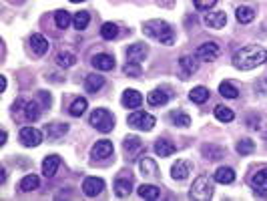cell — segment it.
Instances as JSON below:
<instances>
[{
	"mask_svg": "<svg viewBox=\"0 0 267 201\" xmlns=\"http://www.w3.org/2000/svg\"><path fill=\"white\" fill-rule=\"evenodd\" d=\"M58 167H61V157H58V155H48L42 161V175L44 177H54Z\"/></svg>",
	"mask_w": 267,
	"mask_h": 201,
	"instance_id": "17",
	"label": "cell"
},
{
	"mask_svg": "<svg viewBox=\"0 0 267 201\" xmlns=\"http://www.w3.org/2000/svg\"><path fill=\"white\" fill-rule=\"evenodd\" d=\"M38 97H40V103H42V107H50V103H52V97H50L46 91H40V93H38Z\"/></svg>",
	"mask_w": 267,
	"mask_h": 201,
	"instance_id": "44",
	"label": "cell"
},
{
	"mask_svg": "<svg viewBox=\"0 0 267 201\" xmlns=\"http://www.w3.org/2000/svg\"><path fill=\"white\" fill-rule=\"evenodd\" d=\"M201 151H203L205 159H209V161H217V159H221L225 155V149L223 147H217V145H203Z\"/></svg>",
	"mask_w": 267,
	"mask_h": 201,
	"instance_id": "33",
	"label": "cell"
},
{
	"mask_svg": "<svg viewBox=\"0 0 267 201\" xmlns=\"http://www.w3.org/2000/svg\"><path fill=\"white\" fill-rule=\"evenodd\" d=\"M137 193H139V197H141V199H149V201H155V199H159V195H161V189H159L157 185L143 183V185L137 189Z\"/></svg>",
	"mask_w": 267,
	"mask_h": 201,
	"instance_id": "23",
	"label": "cell"
},
{
	"mask_svg": "<svg viewBox=\"0 0 267 201\" xmlns=\"http://www.w3.org/2000/svg\"><path fill=\"white\" fill-rule=\"evenodd\" d=\"M31 48H33V52H35L37 56H42V54L48 52L50 44H48V40H46L42 35H33V37H31Z\"/></svg>",
	"mask_w": 267,
	"mask_h": 201,
	"instance_id": "19",
	"label": "cell"
},
{
	"mask_svg": "<svg viewBox=\"0 0 267 201\" xmlns=\"http://www.w3.org/2000/svg\"><path fill=\"white\" fill-rule=\"evenodd\" d=\"M131 191H133L131 177H129V179L118 177V179L114 181V193H116V197H129V195H131Z\"/></svg>",
	"mask_w": 267,
	"mask_h": 201,
	"instance_id": "25",
	"label": "cell"
},
{
	"mask_svg": "<svg viewBox=\"0 0 267 201\" xmlns=\"http://www.w3.org/2000/svg\"><path fill=\"white\" fill-rule=\"evenodd\" d=\"M67 131H69V125H67V123H52V125H46V129H44L46 137L52 139V141L65 137Z\"/></svg>",
	"mask_w": 267,
	"mask_h": 201,
	"instance_id": "22",
	"label": "cell"
},
{
	"mask_svg": "<svg viewBox=\"0 0 267 201\" xmlns=\"http://www.w3.org/2000/svg\"><path fill=\"white\" fill-rule=\"evenodd\" d=\"M203 22L209 28H223L227 24V14L223 10H215V12H207Z\"/></svg>",
	"mask_w": 267,
	"mask_h": 201,
	"instance_id": "14",
	"label": "cell"
},
{
	"mask_svg": "<svg viewBox=\"0 0 267 201\" xmlns=\"http://www.w3.org/2000/svg\"><path fill=\"white\" fill-rule=\"evenodd\" d=\"M127 123H129V127H133V129H137V131H151V129L155 127L157 119L153 117V115L145 113V111H135V113L129 115Z\"/></svg>",
	"mask_w": 267,
	"mask_h": 201,
	"instance_id": "5",
	"label": "cell"
},
{
	"mask_svg": "<svg viewBox=\"0 0 267 201\" xmlns=\"http://www.w3.org/2000/svg\"><path fill=\"white\" fill-rule=\"evenodd\" d=\"M139 171H141V175H145V177H157L159 175L157 163L153 159H149V157H143L139 161Z\"/></svg>",
	"mask_w": 267,
	"mask_h": 201,
	"instance_id": "18",
	"label": "cell"
},
{
	"mask_svg": "<svg viewBox=\"0 0 267 201\" xmlns=\"http://www.w3.org/2000/svg\"><path fill=\"white\" fill-rule=\"evenodd\" d=\"M215 2H217V0H193L195 8H197V10H201V12H203V10H209Z\"/></svg>",
	"mask_w": 267,
	"mask_h": 201,
	"instance_id": "43",
	"label": "cell"
},
{
	"mask_svg": "<svg viewBox=\"0 0 267 201\" xmlns=\"http://www.w3.org/2000/svg\"><path fill=\"white\" fill-rule=\"evenodd\" d=\"M169 119L173 121V125H177V127H189L191 125V117L189 115H185V113H171L169 115Z\"/></svg>",
	"mask_w": 267,
	"mask_h": 201,
	"instance_id": "40",
	"label": "cell"
},
{
	"mask_svg": "<svg viewBox=\"0 0 267 201\" xmlns=\"http://www.w3.org/2000/svg\"><path fill=\"white\" fill-rule=\"evenodd\" d=\"M121 103H123V107H127V109H139V107L143 105V95H141L139 91H135V89H127V91L123 93Z\"/></svg>",
	"mask_w": 267,
	"mask_h": 201,
	"instance_id": "15",
	"label": "cell"
},
{
	"mask_svg": "<svg viewBox=\"0 0 267 201\" xmlns=\"http://www.w3.org/2000/svg\"><path fill=\"white\" fill-rule=\"evenodd\" d=\"M219 44L217 42H213V40H209V42H203V44H199L197 46V50H195V56L199 61H207V63H211V61H215L217 56H219Z\"/></svg>",
	"mask_w": 267,
	"mask_h": 201,
	"instance_id": "7",
	"label": "cell"
},
{
	"mask_svg": "<svg viewBox=\"0 0 267 201\" xmlns=\"http://www.w3.org/2000/svg\"><path fill=\"white\" fill-rule=\"evenodd\" d=\"M215 117H217L221 123H231V121L235 119V113H233L229 107H225V105H217V107H215Z\"/></svg>",
	"mask_w": 267,
	"mask_h": 201,
	"instance_id": "34",
	"label": "cell"
},
{
	"mask_svg": "<svg viewBox=\"0 0 267 201\" xmlns=\"http://www.w3.org/2000/svg\"><path fill=\"white\" fill-rule=\"evenodd\" d=\"M155 153L159 157H171L175 153V145H173L171 141H167V139H159L155 143Z\"/></svg>",
	"mask_w": 267,
	"mask_h": 201,
	"instance_id": "28",
	"label": "cell"
},
{
	"mask_svg": "<svg viewBox=\"0 0 267 201\" xmlns=\"http://www.w3.org/2000/svg\"><path fill=\"white\" fill-rule=\"evenodd\" d=\"M193 171V163L191 161H185V159H179L173 167H171V177L175 181H183L189 177V173Z\"/></svg>",
	"mask_w": 267,
	"mask_h": 201,
	"instance_id": "8",
	"label": "cell"
},
{
	"mask_svg": "<svg viewBox=\"0 0 267 201\" xmlns=\"http://www.w3.org/2000/svg\"><path fill=\"white\" fill-rule=\"evenodd\" d=\"M101 37H103L105 40L116 39V37H118V28H116V24H114V22H105V24L101 26Z\"/></svg>",
	"mask_w": 267,
	"mask_h": 201,
	"instance_id": "37",
	"label": "cell"
},
{
	"mask_svg": "<svg viewBox=\"0 0 267 201\" xmlns=\"http://www.w3.org/2000/svg\"><path fill=\"white\" fill-rule=\"evenodd\" d=\"M267 61V52L259 46V44H247L241 46L233 54V65L239 71H251L259 65H263Z\"/></svg>",
	"mask_w": 267,
	"mask_h": 201,
	"instance_id": "1",
	"label": "cell"
},
{
	"mask_svg": "<svg viewBox=\"0 0 267 201\" xmlns=\"http://www.w3.org/2000/svg\"><path fill=\"white\" fill-rule=\"evenodd\" d=\"M91 63H93V67H95L97 71H103V73H107V71H113V69H114V59H113L111 54H107V52L95 54Z\"/></svg>",
	"mask_w": 267,
	"mask_h": 201,
	"instance_id": "13",
	"label": "cell"
},
{
	"mask_svg": "<svg viewBox=\"0 0 267 201\" xmlns=\"http://www.w3.org/2000/svg\"><path fill=\"white\" fill-rule=\"evenodd\" d=\"M22 111H24L26 121H37L40 117V105L37 101H24Z\"/></svg>",
	"mask_w": 267,
	"mask_h": 201,
	"instance_id": "24",
	"label": "cell"
},
{
	"mask_svg": "<svg viewBox=\"0 0 267 201\" xmlns=\"http://www.w3.org/2000/svg\"><path fill=\"white\" fill-rule=\"evenodd\" d=\"M235 18H237V22H241V24H249L255 18V10L251 6H239V8H237V12H235Z\"/></svg>",
	"mask_w": 267,
	"mask_h": 201,
	"instance_id": "30",
	"label": "cell"
},
{
	"mask_svg": "<svg viewBox=\"0 0 267 201\" xmlns=\"http://www.w3.org/2000/svg\"><path fill=\"white\" fill-rule=\"evenodd\" d=\"M179 67H181V71H183V79H187L189 75H193V73H197V69H199V65H197V56H189V54H185V56H181V61H179Z\"/></svg>",
	"mask_w": 267,
	"mask_h": 201,
	"instance_id": "21",
	"label": "cell"
},
{
	"mask_svg": "<svg viewBox=\"0 0 267 201\" xmlns=\"http://www.w3.org/2000/svg\"><path fill=\"white\" fill-rule=\"evenodd\" d=\"M75 63H76V56H75L73 52H69V50H61V52L56 54V65H58V67L71 69Z\"/></svg>",
	"mask_w": 267,
	"mask_h": 201,
	"instance_id": "31",
	"label": "cell"
},
{
	"mask_svg": "<svg viewBox=\"0 0 267 201\" xmlns=\"http://www.w3.org/2000/svg\"><path fill=\"white\" fill-rule=\"evenodd\" d=\"M123 147H125V151H127L129 155H137L139 151H143V141H141L139 137L131 135V137H127V139H125Z\"/></svg>",
	"mask_w": 267,
	"mask_h": 201,
	"instance_id": "29",
	"label": "cell"
},
{
	"mask_svg": "<svg viewBox=\"0 0 267 201\" xmlns=\"http://www.w3.org/2000/svg\"><path fill=\"white\" fill-rule=\"evenodd\" d=\"M169 101V93L161 91V89H155L151 91L149 95H147V103H149L151 107H161V105H167Z\"/></svg>",
	"mask_w": 267,
	"mask_h": 201,
	"instance_id": "26",
	"label": "cell"
},
{
	"mask_svg": "<svg viewBox=\"0 0 267 201\" xmlns=\"http://www.w3.org/2000/svg\"><path fill=\"white\" fill-rule=\"evenodd\" d=\"M88 22H91V14L84 12V10H80L73 16V26L76 28V31H84V28L88 26Z\"/></svg>",
	"mask_w": 267,
	"mask_h": 201,
	"instance_id": "35",
	"label": "cell"
},
{
	"mask_svg": "<svg viewBox=\"0 0 267 201\" xmlns=\"http://www.w3.org/2000/svg\"><path fill=\"white\" fill-rule=\"evenodd\" d=\"M123 71H125V75H129V77H133V79H139V77H141V73H143L139 63H127Z\"/></svg>",
	"mask_w": 267,
	"mask_h": 201,
	"instance_id": "42",
	"label": "cell"
},
{
	"mask_svg": "<svg viewBox=\"0 0 267 201\" xmlns=\"http://www.w3.org/2000/svg\"><path fill=\"white\" fill-rule=\"evenodd\" d=\"M147 54H149V48H147V44L143 42H135L127 48V61L129 63H143L147 59Z\"/></svg>",
	"mask_w": 267,
	"mask_h": 201,
	"instance_id": "9",
	"label": "cell"
},
{
	"mask_svg": "<svg viewBox=\"0 0 267 201\" xmlns=\"http://www.w3.org/2000/svg\"><path fill=\"white\" fill-rule=\"evenodd\" d=\"M251 185H253L255 195L267 197V167L265 169H259L257 173L251 177Z\"/></svg>",
	"mask_w": 267,
	"mask_h": 201,
	"instance_id": "11",
	"label": "cell"
},
{
	"mask_svg": "<svg viewBox=\"0 0 267 201\" xmlns=\"http://www.w3.org/2000/svg\"><path fill=\"white\" fill-rule=\"evenodd\" d=\"M18 139L24 147H38L42 143V133L35 127H22L18 133Z\"/></svg>",
	"mask_w": 267,
	"mask_h": 201,
	"instance_id": "6",
	"label": "cell"
},
{
	"mask_svg": "<svg viewBox=\"0 0 267 201\" xmlns=\"http://www.w3.org/2000/svg\"><path fill=\"white\" fill-rule=\"evenodd\" d=\"M113 151H114L113 143L107 141V139H103V141H97V143H95V147L91 149V155H93L95 159H107V157L113 155Z\"/></svg>",
	"mask_w": 267,
	"mask_h": 201,
	"instance_id": "12",
	"label": "cell"
},
{
	"mask_svg": "<svg viewBox=\"0 0 267 201\" xmlns=\"http://www.w3.org/2000/svg\"><path fill=\"white\" fill-rule=\"evenodd\" d=\"M54 22H56V26L58 28H69V24L73 22V16H71V12H67V10H58V12H54Z\"/></svg>",
	"mask_w": 267,
	"mask_h": 201,
	"instance_id": "39",
	"label": "cell"
},
{
	"mask_svg": "<svg viewBox=\"0 0 267 201\" xmlns=\"http://www.w3.org/2000/svg\"><path fill=\"white\" fill-rule=\"evenodd\" d=\"M213 179L217 183H221V185H229V183L235 181V171L231 167H219L213 173Z\"/></svg>",
	"mask_w": 267,
	"mask_h": 201,
	"instance_id": "20",
	"label": "cell"
},
{
	"mask_svg": "<svg viewBox=\"0 0 267 201\" xmlns=\"http://www.w3.org/2000/svg\"><path fill=\"white\" fill-rule=\"evenodd\" d=\"M105 87V77L103 75H86L84 79V91L86 93H99Z\"/></svg>",
	"mask_w": 267,
	"mask_h": 201,
	"instance_id": "16",
	"label": "cell"
},
{
	"mask_svg": "<svg viewBox=\"0 0 267 201\" xmlns=\"http://www.w3.org/2000/svg\"><path fill=\"white\" fill-rule=\"evenodd\" d=\"M71 2H75V4H76V2H84V0H71Z\"/></svg>",
	"mask_w": 267,
	"mask_h": 201,
	"instance_id": "45",
	"label": "cell"
},
{
	"mask_svg": "<svg viewBox=\"0 0 267 201\" xmlns=\"http://www.w3.org/2000/svg\"><path fill=\"white\" fill-rule=\"evenodd\" d=\"M235 149H237V153H239V155H251L255 151V143L251 139H241L239 143H237Z\"/></svg>",
	"mask_w": 267,
	"mask_h": 201,
	"instance_id": "41",
	"label": "cell"
},
{
	"mask_svg": "<svg viewBox=\"0 0 267 201\" xmlns=\"http://www.w3.org/2000/svg\"><path fill=\"white\" fill-rule=\"evenodd\" d=\"M209 89H207V87H201V84H199V87H193L191 89V93H189V99L193 101V103H197V105H203V103H207V101H209Z\"/></svg>",
	"mask_w": 267,
	"mask_h": 201,
	"instance_id": "27",
	"label": "cell"
},
{
	"mask_svg": "<svg viewBox=\"0 0 267 201\" xmlns=\"http://www.w3.org/2000/svg\"><path fill=\"white\" fill-rule=\"evenodd\" d=\"M219 93L225 97V99H237L239 97V91H237V87L233 82H229V80H223L221 84H219Z\"/></svg>",
	"mask_w": 267,
	"mask_h": 201,
	"instance_id": "36",
	"label": "cell"
},
{
	"mask_svg": "<svg viewBox=\"0 0 267 201\" xmlns=\"http://www.w3.org/2000/svg\"><path fill=\"white\" fill-rule=\"evenodd\" d=\"M86 107H88L86 99L78 97V99H75V101H73V105L69 107V113L73 115V117H80V115H82V113L86 111Z\"/></svg>",
	"mask_w": 267,
	"mask_h": 201,
	"instance_id": "38",
	"label": "cell"
},
{
	"mask_svg": "<svg viewBox=\"0 0 267 201\" xmlns=\"http://www.w3.org/2000/svg\"><path fill=\"white\" fill-rule=\"evenodd\" d=\"M143 33L149 39H153L161 44H167V46L175 42V31L165 20H147L143 24Z\"/></svg>",
	"mask_w": 267,
	"mask_h": 201,
	"instance_id": "2",
	"label": "cell"
},
{
	"mask_svg": "<svg viewBox=\"0 0 267 201\" xmlns=\"http://www.w3.org/2000/svg\"><path fill=\"white\" fill-rule=\"evenodd\" d=\"M38 185H40V179L37 177V175H24L22 177V181H20V191H24V193H28V191H35V189H38Z\"/></svg>",
	"mask_w": 267,
	"mask_h": 201,
	"instance_id": "32",
	"label": "cell"
},
{
	"mask_svg": "<svg viewBox=\"0 0 267 201\" xmlns=\"http://www.w3.org/2000/svg\"><path fill=\"white\" fill-rule=\"evenodd\" d=\"M88 123L101 133H111L113 127H114V117L107 109H95L91 113V117H88Z\"/></svg>",
	"mask_w": 267,
	"mask_h": 201,
	"instance_id": "4",
	"label": "cell"
},
{
	"mask_svg": "<svg viewBox=\"0 0 267 201\" xmlns=\"http://www.w3.org/2000/svg\"><path fill=\"white\" fill-rule=\"evenodd\" d=\"M105 189V181L101 177H86L82 181V193L86 197H97Z\"/></svg>",
	"mask_w": 267,
	"mask_h": 201,
	"instance_id": "10",
	"label": "cell"
},
{
	"mask_svg": "<svg viewBox=\"0 0 267 201\" xmlns=\"http://www.w3.org/2000/svg\"><path fill=\"white\" fill-rule=\"evenodd\" d=\"M189 197L191 199H197V201H207L213 197V181L207 177V175H201L193 181L191 185V191H189Z\"/></svg>",
	"mask_w": 267,
	"mask_h": 201,
	"instance_id": "3",
	"label": "cell"
}]
</instances>
